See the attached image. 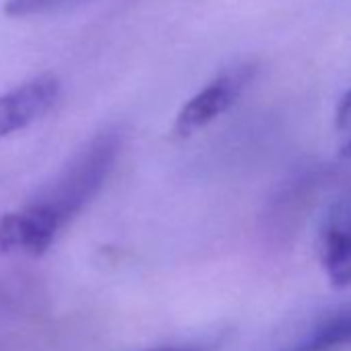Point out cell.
Listing matches in <instances>:
<instances>
[{
	"label": "cell",
	"mask_w": 351,
	"mask_h": 351,
	"mask_svg": "<svg viewBox=\"0 0 351 351\" xmlns=\"http://www.w3.org/2000/svg\"><path fill=\"white\" fill-rule=\"evenodd\" d=\"M122 147L120 126L91 136L29 203L0 217V254H44L104 189Z\"/></svg>",
	"instance_id": "obj_1"
},
{
	"label": "cell",
	"mask_w": 351,
	"mask_h": 351,
	"mask_svg": "<svg viewBox=\"0 0 351 351\" xmlns=\"http://www.w3.org/2000/svg\"><path fill=\"white\" fill-rule=\"evenodd\" d=\"M256 64H238L228 69L219 77H215L205 89H201L195 97H191L173 120L171 136L189 138L197 130L205 128L219 116H223L234 104L242 97L248 85L256 77Z\"/></svg>",
	"instance_id": "obj_2"
},
{
	"label": "cell",
	"mask_w": 351,
	"mask_h": 351,
	"mask_svg": "<svg viewBox=\"0 0 351 351\" xmlns=\"http://www.w3.org/2000/svg\"><path fill=\"white\" fill-rule=\"evenodd\" d=\"M60 93V81L46 73L0 95V141L46 118L58 104Z\"/></svg>",
	"instance_id": "obj_3"
},
{
	"label": "cell",
	"mask_w": 351,
	"mask_h": 351,
	"mask_svg": "<svg viewBox=\"0 0 351 351\" xmlns=\"http://www.w3.org/2000/svg\"><path fill=\"white\" fill-rule=\"evenodd\" d=\"M341 347H351V306L328 314L287 351H335Z\"/></svg>",
	"instance_id": "obj_4"
},
{
	"label": "cell",
	"mask_w": 351,
	"mask_h": 351,
	"mask_svg": "<svg viewBox=\"0 0 351 351\" xmlns=\"http://www.w3.org/2000/svg\"><path fill=\"white\" fill-rule=\"evenodd\" d=\"M320 258L337 287L351 285V242L345 236L324 228L320 238Z\"/></svg>",
	"instance_id": "obj_5"
},
{
	"label": "cell",
	"mask_w": 351,
	"mask_h": 351,
	"mask_svg": "<svg viewBox=\"0 0 351 351\" xmlns=\"http://www.w3.org/2000/svg\"><path fill=\"white\" fill-rule=\"evenodd\" d=\"M71 3H77V0H7L3 11L7 17L25 19V17H38V15L52 13Z\"/></svg>",
	"instance_id": "obj_6"
},
{
	"label": "cell",
	"mask_w": 351,
	"mask_h": 351,
	"mask_svg": "<svg viewBox=\"0 0 351 351\" xmlns=\"http://www.w3.org/2000/svg\"><path fill=\"white\" fill-rule=\"evenodd\" d=\"M337 151L341 157L351 159V91L341 99L335 116Z\"/></svg>",
	"instance_id": "obj_7"
},
{
	"label": "cell",
	"mask_w": 351,
	"mask_h": 351,
	"mask_svg": "<svg viewBox=\"0 0 351 351\" xmlns=\"http://www.w3.org/2000/svg\"><path fill=\"white\" fill-rule=\"evenodd\" d=\"M326 230H335L351 242V197H347L332 209Z\"/></svg>",
	"instance_id": "obj_8"
},
{
	"label": "cell",
	"mask_w": 351,
	"mask_h": 351,
	"mask_svg": "<svg viewBox=\"0 0 351 351\" xmlns=\"http://www.w3.org/2000/svg\"><path fill=\"white\" fill-rule=\"evenodd\" d=\"M153 351H201L197 347H161V349H153Z\"/></svg>",
	"instance_id": "obj_9"
}]
</instances>
